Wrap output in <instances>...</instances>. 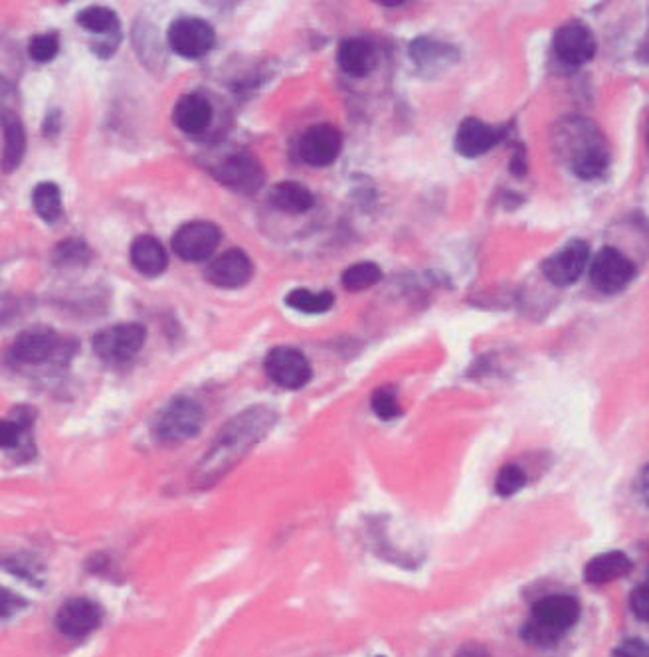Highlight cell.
I'll return each mask as SVG.
<instances>
[{
    "instance_id": "cell-1",
    "label": "cell",
    "mask_w": 649,
    "mask_h": 657,
    "mask_svg": "<svg viewBox=\"0 0 649 657\" xmlns=\"http://www.w3.org/2000/svg\"><path fill=\"white\" fill-rule=\"evenodd\" d=\"M560 149L568 159L572 173L582 181H594L610 165V149L602 131L584 117H570L562 123L558 135Z\"/></svg>"
},
{
    "instance_id": "cell-2",
    "label": "cell",
    "mask_w": 649,
    "mask_h": 657,
    "mask_svg": "<svg viewBox=\"0 0 649 657\" xmlns=\"http://www.w3.org/2000/svg\"><path fill=\"white\" fill-rule=\"evenodd\" d=\"M147 331L139 323H121L99 331L93 337L95 355L111 365L133 359L145 345Z\"/></svg>"
},
{
    "instance_id": "cell-3",
    "label": "cell",
    "mask_w": 649,
    "mask_h": 657,
    "mask_svg": "<svg viewBox=\"0 0 649 657\" xmlns=\"http://www.w3.org/2000/svg\"><path fill=\"white\" fill-rule=\"evenodd\" d=\"M167 42L177 56H183L186 60H200L214 48L216 30L204 18L185 16L171 24Z\"/></svg>"
},
{
    "instance_id": "cell-4",
    "label": "cell",
    "mask_w": 649,
    "mask_h": 657,
    "mask_svg": "<svg viewBox=\"0 0 649 657\" xmlns=\"http://www.w3.org/2000/svg\"><path fill=\"white\" fill-rule=\"evenodd\" d=\"M204 424V410L192 398H175L169 406L161 412L155 424V432L161 440L167 442H181L196 436Z\"/></svg>"
},
{
    "instance_id": "cell-5",
    "label": "cell",
    "mask_w": 649,
    "mask_h": 657,
    "mask_svg": "<svg viewBox=\"0 0 649 657\" xmlns=\"http://www.w3.org/2000/svg\"><path fill=\"white\" fill-rule=\"evenodd\" d=\"M636 276L634 262L618 248H602L590 264V282L600 293H620Z\"/></svg>"
},
{
    "instance_id": "cell-6",
    "label": "cell",
    "mask_w": 649,
    "mask_h": 657,
    "mask_svg": "<svg viewBox=\"0 0 649 657\" xmlns=\"http://www.w3.org/2000/svg\"><path fill=\"white\" fill-rule=\"evenodd\" d=\"M222 240V232L214 222L192 220L183 224L173 236V250L185 262L208 260Z\"/></svg>"
},
{
    "instance_id": "cell-7",
    "label": "cell",
    "mask_w": 649,
    "mask_h": 657,
    "mask_svg": "<svg viewBox=\"0 0 649 657\" xmlns=\"http://www.w3.org/2000/svg\"><path fill=\"white\" fill-rule=\"evenodd\" d=\"M343 149V135L337 127L319 123L309 127L297 143V153L303 163L311 167H329L333 165Z\"/></svg>"
},
{
    "instance_id": "cell-8",
    "label": "cell",
    "mask_w": 649,
    "mask_h": 657,
    "mask_svg": "<svg viewBox=\"0 0 649 657\" xmlns=\"http://www.w3.org/2000/svg\"><path fill=\"white\" fill-rule=\"evenodd\" d=\"M555 54L560 62L572 68H580L588 64L596 56V36L582 22L562 24L553 40Z\"/></svg>"
},
{
    "instance_id": "cell-9",
    "label": "cell",
    "mask_w": 649,
    "mask_h": 657,
    "mask_svg": "<svg viewBox=\"0 0 649 657\" xmlns=\"http://www.w3.org/2000/svg\"><path fill=\"white\" fill-rule=\"evenodd\" d=\"M588 260H590L588 242L572 240L562 250H558L557 254L545 260L543 274L553 285L568 287L582 278Z\"/></svg>"
},
{
    "instance_id": "cell-10",
    "label": "cell",
    "mask_w": 649,
    "mask_h": 657,
    "mask_svg": "<svg viewBox=\"0 0 649 657\" xmlns=\"http://www.w3.org/2000/svg\"><path fill=\"white\" fill-rule=\"evenodd\" d=\"M266 373L287 390H299L311 380V365L307 357L293 347H276L266 357Z\"/></svg>"
},
{
    "instance_id": "cell-11",
    "label": "cell",
    "mask_w": 649,
    "mask_h": 657,
    "mask_svg": "<svg viewBox=\"0 0 649 657\" xmlns=\"http://www.w3.org/2000/svg\"><path fill=\"white\" fill-rule=\"evenodd\" d=\"M214 177L224 187L232 188L242 194H254L264 185L266 173H264L262 163L256 157H252L248 153H238V155H232L226 161H222L214 169Z\"/></svg>"
},
{
    "instance_id": "cell-12",
    "label": "cell",
    "mask_w": 649,
    "mask_h": 657,
    "mask_svg": "<svg viewBox=\"0 0 649 657\" xmlns=\"http://www.w3.org/2000/svg\"><path fill=\"white\" fill-rule=\"evenodd\" d=\"M254 276V264L244 250L232 248L214 258L206 268V280L222 289L244 287Z\"/></svg>"
},
{
    "instance_id": "cell-13",
    "label": "cell",
    "mask_w": 649,
    "mask_h": 657,
    "mask_svg": "<svg viewBox=\"0 0 649 657\" xmlns=\"http://www.w3.org/2000/svg\"><path fill=\"white\" fill-rule=\"evenodd\" d=\"M101 622V608L88 598L68 600L56 616L58 630L68 638H84Z\"/></svg>"
},
{
    "instance_id": "cell-14",
    "label": "cell",
    "mask_w": 649,
    "mask_h": 657,
    "mask_svg": "<svg viewBox=\"0 0 649 657\" xmlns=\"http://www.w3.org/2000/svg\"><path fill=\"white\" fill-rule=\"evenodd\" d=\"M501 139L503 131L499 127H493L477 117H467L458 127L454 145L462 157L475 159L491 151Z\"/></svg>"
},
{
    "instance_id": "cell-15",
    "label": "cell",
    "mask_w": 649,
    "mask_h": 657,
    "mask_svg": "<svg viewBox=\"0 0 649 657\" xmlns=\"http://www.w3.org/2000/svg\"><path fill=\"white\" fill-rule=\"evenodd\" d=\"M60 339L52 329L34 327L20 333L12 345V355L28 365H38L56 355Z\"/></svg>"
},
{
    "instance_id": "cell-16",
    "label": "cell",
    "mask_w": 649,
    "mask_h": 657,
    "mask_svg": "<svg viewBox=\"0 0 649 657\" xmlns=\"http://www.w3.org/2000/svg\"><path fill=\"white\" fill-rule=\"evenodd\" d=\"M580 618V604L572 596L553 594L533 606V620L566 634Z\"/></svg>"
},
{
    "instance_id": "cell-17",
    "label": "cell",
    "mask_w": 649,
    "mask_h": 657,
    "mask_svg": "<svg viewBox=\"0 0 649 657\" xmlns=\"http://www.w3.org/2000/svg\"><path fill=\"white\" fill-rule=\"evenodd\" d=\"M173 121L188 135L204 133L212 121V105L204 95H181L173 109Z\"/></svg>"
},
{
    "instance_id": "cell-18",
    "label": "cell",
    "mask_w": 649,
    "mask_h": 657,
    "mask_svg": "<svg viewBox=\"0 0 649 657\" xmlns=\"http://www.w3.org/2000/svg\"><path fill=\"white\" fill-rule=\"evenodd\" d=\"M337 64L351 78H365L376 66V50L365 38H347L339 44Z\"/></svg>"
},
{
    "instance_id": "cell-19",
    "label": "cell",
    "mask_w": 649,
    "mask_h": 657,
    "mask_svg": "<svg viewBox=\"0 0 649 657\" xmlns=\"http://www.w3.org/2000/svg\"><path fill=\"white\" fill-rule=\"evenodd\" d=\"M129 256H131L133 268L147 278L161 276L169 266V256H167L165 246L153 236L135 238L131 244Z\"/></svg>"
},
{
    "instance_id": "cell-20",
    "label": "cell",
    "mask_w": 649,
    "mask_h": 657,
    "mask_svg": "<svg viewBox=\"0 0 649 657\" xmlns=\"http://www.w3.org/2000/svg\"><path fill=\"white\" fill-rule=\"evenodd\" d=\"M0 125L4 131V153L0 167L4 173H12L22 163L26 151V131L20 117L12 109H0Z\"/></svg>"
},
{
    "instance_id": "cell-21",
    "label": "cell",
    "mask_w": 649,
    "mask_h": 657,
    "mask_svg": "<svg viewBox=\"0 0 649 657\" xmlns=\"http://www.w3.org/2000/svg\"><path fill=\"white\" fill-rule=\"evenodd\" d=\"M630 570H632V561L628 559V555H624L620 551H610V553L598 555L586 563L584 580L588 584L602 586V584H610L614 580L628 576Z\"/></svg>"
},
{
    "instance_id": "cell-22",
    "label": "cell",
    "mask_w": 649,
    "mask_h": 657,
    "mask_svg": "<svg viewBox=\"0 0 649 657\" xmlns=\"http://www.w3.org/2000/svg\"><path fill=\"white\" fill-rule=\"evenodd\" d=\"M270 202L289 214H303L313 208L315 198L313 192L301 183L295 181H283L270 190Z\"/></svg>"
},
{
    "instance_id": "cell-23",
    "label": "cell",
    "mask_w": 649,
    "mask_h": 657,
    "mask_svg": "<svg viewBox=\"0 0 649 657\" xmlns=\"http://www.w3.org/2000/svg\"><path fill=\"white\" fill-rule=\"evenodd\" d=\"M285 303L287 307L299 313L319 315V313H327L333 307L335 297L331 291H311L305 287H297L285 295Z\"/></svg>"
},
{
    "instance_id": "cell-24",
    "label": "cell",
    "mask_w": 649,
    "mask_h": 657,
    "mask_svg": "<svg viewBox=\"0 0 649 657\" xmlns=\"http://www.w3.org/2000/svg\"><path fill=\"white\" fill-rule=\"evenodd\" d=\"M78 24L92 32V34H103V36H119V16L115 10L107 6H88L76 16Z\"/></svg>"
},
{
    "instance_id": "cell-25",
    "label": "cell",
    "mask_w": 649,
    "mask_h": 657,
    "mask_svg": "<svg viewBox=\"0 0 649 657\" xmlns=\"http://www.w3.org/2000/svg\"><path fill=\"white\" fill-rule=\"evenodd\" d=\"M32 202L44 222H56L62 216V190L54 183H40L32 192Z\"/></svg>"
},
{
    "instance_id": "cell-26",
    "label": "cell",
    "mask_w": 649,
    "mask_h": 657,
    "mask_svg": "<svg viewBox=\"0 0 649 657\" xmlns=\"http://www.w3.org/2000/svg\"><path fill=\"white\" fill-rule=\"evenodd\" d=\"M382 280V270L374 262H361L347 268L341 276V283L349 291H363Z\"/></svg>"
},
{
    "instance_id": "cell-27",
    "label": "cell",
    "mask_w": 649,
    "mask_h": 657,
    "mask_svg": "<svg viewBox=\"0 0 649 657\" xmlns=\"http://www.w3.org/2000/svg\"><path fill=\"white\" fill-rule=\"evenodd\" d=\"M372 412L380 418V420H394L402 414L398 396L394 386H380L374 390L371 396Z\"/></svg>"
},
{
    "instance_id": "cell-28",
    "label": "cell",
    "mask_w": 649,
    "mask_h": 657,
    "mask_svg": "<svg viewBox=\"0 0 649 657\" xmlns=\"http://www.w3.org/2000/svg\"><path fill=\"white\" fill-rule=\"evenodd\" d=\"M521 636H523V640H525L527 644H531V646H537V648H553V646H557L558 642L562 640L564 634L531 618V620L523 626Z\"/></svg>"
},
{
    "instance_id": "cell-29",
    "label": "cell",
    "mask_w": 649,
    "mask_h": 657,
    "mask_svg": "<svg viewBox=\"0 0 649 657\" xmlns=\"http://www.w3.org/2000/svg\"><path fill=\"white\" fill-rule=\"evenodd\" d=\"M527 483V475L525 471L521 470L519 466H503L501 471L497 473V479H495V491L501 495V497H511L515 493H519Z\"/></svg>"
},
{
    "instance_id": "cell-30",
    "label": "cell",
    "mask_w": 649,
    "mask_h": 657,
    "mask_svg": "<svg viewBox=\"0 0 649 657\" xmlns=\"http://www.w3.org/2000/svg\"><path fill=\"white\" fill-rule=\"evenodd\" d=\"M60 52V40L56 34H38L34 38H30L28 44V56L34 62H50L58 56Z\"/></svg>"
},
{
    "instance_id": "cell-31",
    "label": "cell",
    "mask_w": 649,
    "mask_h": 657,
    "mask_svg": "<svg viewBox=\"0 0 649 657\" xmlns=\"http://www.w3.org/2000/svg\"><path fill=\"white\" fill-rule=\"evenodd\" d=\"M90 258V250L80 240H66L56 250V262H84Z\"/></svg>"
},
{
    "instance_id": "cell-32",
    "label": "cell",
    "mask_w": 649,
    "mask_h": 657,
    "mask_svg": "<svg viewBox=\"0 0 649 657\" xmlns=\"http://www.w3.org/2000/svg\"><path fill=\"white\" fill-rule=\"evenodd\" d=\"M22 432H24V430H22L14 420H2V418H0V448H2V450H12V448H16Z\"/></svg>"
},
{
    "instance_id": "cell-33",
    "label": "cell",
    "mask_w": 649,
    "mask_h": 657,
    "mask_svg": "<svg viewBox=\"0 0 649 657\" xmlns=\"http://www.w3.org/2000/svg\"><path fill=\"white\" fill-rule=\"evenodd\" d=\"M26 606V600L20 598L18 594L10 592L8 588L0 586V618H8L16 612H20Z\"/></svg>"
},
{
    "instance_id": "cell-34",
    "label": "cell",
    "mask_w": 649,
    "mask_h": 657,
    "mask_svg": "<svg viewBox=\"0 0 649 657\" xmlns=\"http://www.w3.org/2000/svg\"><path fill=\"white\" fill-rule=\"evenodd\" d=\"M632 612L644 620V622H649V584H644V586H638L634 592H632Z\"/></svg>"
},
{
    "instance_id": "cell-35",
    "label": "cell",
    "mask_w": 649,
    "mask_h": 657,
    "mask_svg": "<svg viewBox=\"0 0 649 657\" xmlns=\"http://www.w3.org/2000/svg\"><path fill=\"white\" fill-rule=\"evenodd\" d=\"M614 657H649V644L640 638L624 640L614 650Z\"/></svg>"
},
{
    "instance_id": "cell-36",
    "label": "cell",
    "mask_w": 649,
    "mask_h": 657,
    "mask_svg": "<svg viewBox=\"0 0 649 657\" xmlns=\"http://www.w3.org/2000/svg\"><path fill=\"white\" fill-rule=\"evenodd\" d=\"M60 131V113L58 111H52L46 115V121H44V133L48 135H56Z\"/></svg>"
},
{
    "instance_id": "cell-37",
    "label": "cell",
    "mask_w": 649,
    "mask_h": 657,
    "mask_svg": "<svg viewBox=\"0 0 649 657\" xmlns=\"http://www.w3.org/2000/svg\"><path fill=\"white\" fill-rule=\"evenodd\" d=\"M456 657H489L487 650L479 644H465Z\"/></svg>"
},
{
    "instance_id": "cell-38",
    "label": "cell",
    "mask_w": 649,
    "mask_h": 657,
    "mask_svg": "<svg viewBox=\"0 0 649 657\" xmlns=\"http://www.w3.org/2000/svg\"><path fill=\"white\" fill-rule=\"evenodd\" d=\"M642 495H644L646 505L649 507V468L644 471V477H642Z\"/></svg>"
},
{
    "instance_id": "cell-39",
    "label": "cell",
    "mask_w": 649,
    "mask_h": 657,
    "mask_svg": "<svg viewBox=\"0 0 649 657\" xmlns=\"http://www.w3.org/2000/svg\"><path fill=\"white\" fill-rule=\"evenodd\" d=\"M10 92V84H6L2 78H0V95L8 94Z\"/></svg>"
},
{
    "instance_id": "cell-40",
    "label": "cell",
    "mask_w": 649,
    "mask_h": 657,
    "mask_svg": "<svg viewBox=\"0 0 649 657\" xmlns=\"http://www.w3.org/2000/svg\"><path fill=\"white\" fill-rule=\"evenodd\" d=\"M380 657H382V656H380Z\"/></svg>"
}]
</instances>
